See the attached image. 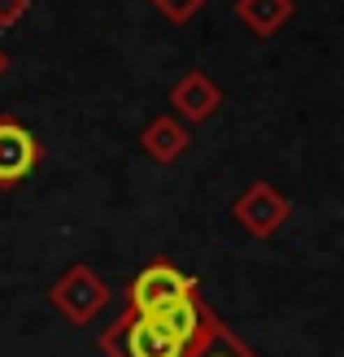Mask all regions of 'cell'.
Masks as SVG:
<instances>
[{"label": "cell", "instance_id": "1", "mask_svg": "<svg viewBox=\"0 0 344 357\" xmlns=\"http://www.w3.org/2000/svg\"><path fill=\"white\" fill-rule=\"evenodd\" d=\"M100 349L110 357H184L188 353V344H179L153 314H131V310H122V318L100 335Z\"/></svg>", "mask_w": 344, "mask_h": 357}, {"label": "cell", "instance_id": "2", "mask_svg": "<svg viewBox=\"0 0 344 357\" xmlns=\"http://www.w3.org/2000/svg\"><path fill=\"white\" fill-rule=\"evenodd\" d=\"M192 292H201V283L192 275H184L174 261H149L126 283V310L131 314H161Z\"/></svg>", "mask_w": 344, "mask_h": 357}, {"label": "cell", "instance_id": "3", "mask_svg": "<svg viewBox=\"0 0 344 357\" xmlns=\"http://www.w3.org/2000/svg\"><path fill=\"white\" fill-rule=\"evenodd\" d=\"M52 305H57L70 323H92V318L110 305V288L92 266H70V271L52 283Z\"/></svg>", "mask_w": 344, "mask_h": 357}, {"label": "cell", "instance_id": "4", "mask_svg": "<svg viewBox=\"0 0 344 357\" xmlns=\"http://www.w3.org/2000/svg\"><path fill=\"white\" fill-rule=\"evenodd\" d=\"M287 213H292V201L279 192V188H270V183H248L244 196L235 201V222H240L248 236H275V231L287 222Z\"/></svg>", "mask_w": 344, "mask_h": 357}, {"label": "cell", "instance_id": "5", "mask_svg": "<svg viewBox=\"0 0 344 357\" xmlns=\"http://www.w3.org/2000/svg\"><path fill=\"white\" fill-rule=\"evenodd\" d=\"M40 139H35L17 118H0V188H13L40 166Z\"/></svg>", "mask_w": 344, "mask_h": 357}, {"label": "cell", "instance_id": "6", "mask_svg": "<svg viewBox=\"0 0 344 357\" xmlns=\"http://www.w3.org/2000/svg\"><path fill=\"white\" fill-rule=\"evenodd\" d=\"M174 109L179 114H188L192 122H205L209 114H218V105H223V92H218V83H214L209 75H201V70H192V75H184L174 83Z\"/></svg>", "mask_w": 344, "mask_h": 357}, {"label": "cell", "instance_id": "7", "mask_svg": "<svg viewBox=\"0 0 344 357\" xmlns=\"http://www.w3.org/2000/svg\"><path fill=\"white\" fill-rule=\"evenodd\" d=\"M153 318H157V323H161V327H166V331L174 335L179 344H192L196 335L205 331V323L214 318V310H209L205 301H201V292H192V296L174 301L170 310H161V314H153Z\"/></svg>", "mask_w": 344, "mask_h": 357}, {"label": "cell", "instance_id": "8", "mask_svg": "<svg viewBox=\"0 0 344 357\" xmlns=\"http://www.w3.org/2000/svg\"><path fill=\"white\" fill-rule=\"evenodd\" d=\"M140 144H144V153H149L153 162H166V166H170V162H179V157L188 153L192 135H188L184 127H179L174 118H153V122H149V131H144V139H140Z\"/></svg>", "mask_w": 344, "mask_h": 357}, {"label": "cell", "instance_id": "9", "mask_svg": "<svg viewBox=\"0 0 344 357\" xmlns=\"http://www.w3.org/2000/svg\"><path fill=\"white\" fill-rule=\"evenodd\" d=\"M184 357H257V353H253V349H248V344H244L231 327H223L218 318H209L205 331L188 344V353H184Z\"/></svg>", "mask_w": 344, "mask_h": 357}, {"label": "cell", "instance_id": "10", "mask_svg": "<svg viewBox=\"0 0 344 357\" xmlns=\"http://www.w3.org/2000/svg\"><path fill=\"white\" fill-rule=\"evenodd\" d=\"M235 13L253 35H275L292 17V0H235Z\"/></svg>", "mask_w": 344, "mask_h": 357}, {"label": "cell", "instance_id": "11", "mask_svg": "<svg viewBox=\"0 0 344 357\" xmlns=\"http://www.w3.org/2000/svg\"><path fill=\"white\" fill-rule=\"evenodd\" d=\"M149 5H153V9H161V13L170 17V22H188V17L201 9L205 0H149Z\"/></svg>", "mask_w": 344, "mask_h": 357}, {"label": "cell", "instance_id": "12", "mask_svg": "<svg viewBox=\"0 0 344 357\" xmlns=\"http://www.w3.org/2000/svg\"><path fill=\"white\" fill-rule=\"evenodd\" d=\"M27 5L31 0H0V26H13L17 17L27 13Z\"/></svg>", "mask_w": 344, "mask_h": 357}, {"label": "cell", "instance_id": "13", "mask_svg": "<svg viewBox=\"0 0 344 357\" xmlns=\"http://www.w3.org/2000/svg\"><path fill=\"white\" fill-rule=\"evenodd\" d=\"M0 75H5V52H0Z\"/></svg>", "mask_w": 344, "mask_h": 357}]
</instances>
